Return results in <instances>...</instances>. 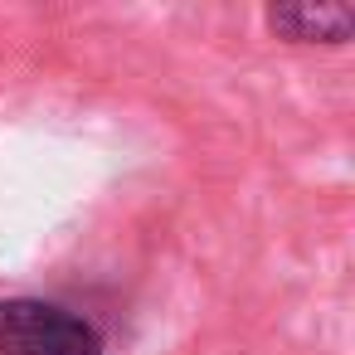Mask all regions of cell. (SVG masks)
<instances>
[{
  "instance_id": "1",
  "label": "cell",
  "mask_w": 355,
  "mask_h": 355,
  "mask_svg": "<svg viewBox=\"0 0 355 355\" xmlns=\"http://www.w3.org/2000/svg\"><path fill=\"white\" fill-rule=\"evenodd\" d=\"M0 355H103V336L88 316L59 302L6 297L0 302Z\"/></svg>"
},
{
  "instance_id": "2",
  "label": "cell",
  "mask_w": 355,
  "mask_h": 355,
  "mask_svg": "<svg viewBox=\"0 0 355 355\" xmlns=\"http://www.w3.org/2000/svg\"><path fill=\"white\" fill-rule=\"evenodd\" d=\"M268 30L287 44H345L355 15L345 6H268Z\"/></svg>"
}]
</instances>
